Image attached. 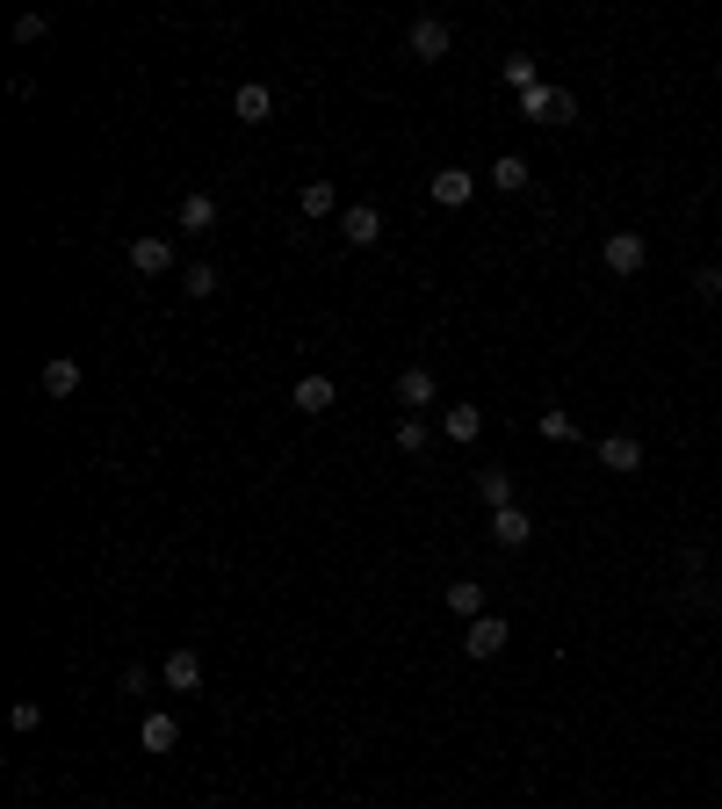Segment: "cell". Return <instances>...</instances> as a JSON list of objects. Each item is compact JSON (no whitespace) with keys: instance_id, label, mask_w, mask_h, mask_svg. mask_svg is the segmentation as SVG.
<instances>
[{"instance_id":"7a4b0ae2","label":"cell","mask_w":722,"mask_h":809,"mask_svg":"<svg viewBox=\"0 0 722 809\" xmlns=\"http://www.w3.org/2000/svg\"><path fill=\"white\" fill-rule=\"evenodd\" d=\"M520 116H528V123H571L578 102H571L564 87H534V94H520Z\"/></svg>"},{"instance_id":"cb8c5ba5","label":"cell","mask_w":722,"mask_h":809,"mask_svg":"<svg viewBox=\"0 0 722 809\" xmlns=\"http://www.w3.org/2000/svg\"><path fill=\"white\" fill-rule=\"evenodd\" d=\"M296 210H304V217H332V181H304Z\"/></svg>"},{"instance_id":"4316f807","label":"cell","mask_w":722,"mask_h":809,"mask_svg":"<svg viewBox=\"0 0 722 809\" xmlns=\"http://www.w3.org/2000/svg\"><path fill=\"white\" fill-rule=\"evenodd\" d=\"M693 296H701V304H722V268H701V276H693Z\"/></svg>"},{"instance_id":"52a82bcc","label":"cell","mask_w":722,"mask_h":809,"mask_svg":"<svg viewBox=\"0 0 722 809\" xmlns=\"http://www.w3.org/2000/svg\"><path fill=\"white\" fill-rule=\"evenodd\" d=\"M405 44H413V58H427V66H433V58H448V44H455V36H448V22H441V15H419Z\"/></svg>"},{"instance_id":"ffe728a7","label":"cell","mask_w":722,"mask_h":809,"mask_svg":"<svg viewBox=\"0 0 722 809\" xmlns=\"http://www.w3.org/2000/svg\"><path fill=\"white\" fill-rule=\"evenodd\" d=\"M217 224V195H181V232H210Z\"/></svg>"},{"instance_id":"8992f818","label":"cell","mask_w":722,"mask_h":809,"mask_svg":"<svg viewBox=\"0 0 722 809\" xmlns=\"http://www.w3.org/2000/svg\"><path fill=\"white\" fill-rule=\"evenodd\" d=\"M463 651H470V658H499V651H506V615H477V621L463 629Z\"/></svg>"},{"instance_id":"4fadbf2b","label":"cell","mask_w":722,"mask_h":809,"mask_svg":"<svg viewBox=\"0 0 722 809\" xmlns=\"http://www.w3.org/2000/svg\"><path fill=\"white\" fill-rule=\"evenodd\" d=\"M232 116H239V123H268V116H275V94H268L260 80H246L239 94H232Z\"/></svg>"},{"instance_id":"e0dca14e","label":"cell","mask_w":722,"mask_h":809,"mask_svg":"<svg viewBox=\"0 0 722 809\" xmlns=\"http://www.w3.org/2000/svg\"><path fill=\"white\" fill-rule=\"evenodd\" d=\"M80 391V362H72V355H52V362H44V397H72Z\"/></svg>"},{"instance_id":"5bb4252c","label":"cell","mask_w":722,"mask_h":809,"mask_svg":"<svg viewBox=\"0 0 722 809\" xmlns=\"http://www.w3.org/2000/svg\"><path fill=\"white\" fill-rule=\"evenodd\" d=\"M138 744H145V752H173V744H181V723H173L167 708H153V716L138 723Z\"/></svg>"},{"instance_id":"9c48e42d","label":"cell","mask_w":722,"mask_h":809,"mask_svg":"<svg viewBox=\"0 0 722 809\" xmlns=\"http://www.w3.org/2000/svg\"><path fill=\"white\" fill-rule=\"evenodd\" d=\"M159 679H167L173 694H195V687H203V658H195L189 643H181V651H167V665H159Z\"/></svg>"},{"instance_id":"ac0fdd59","label":"cell","mask_w":722,"mask_h":809,"mask_svg":"<svg viewBox=\"0 0 722 809\" xmlns=\"http://www.w3.org/2000/svg\"><path fill=\"white\" fill-rule=\"evenodd\" d=\"M477 434H484V413H477V405H448V441L470 448Z\"/></svg>"},{"instance_id":"7402d4cb","label":"cell","mask_w":722,"mask_h":809,"mask_svg":"<svg viewBox=\"0 0 722 809\" xmlns=\"http://www.w3.org/2000/svg\"><path fill=\"white\" fill-rule=\"evenodd\" d=\"M534 427H542V441H564V448H571V441H578V419H571V413H564V405H550V413L534 419Z\"/></svg>"},{"instance_id":"8fae6325","label":"cell","mask_w":722,"mask_h":809,"mask_svg":"<svg viewBox=\"0 0 722 809\" xmlns=\"http://www.w3.org/2000/svg\"><path fill=\"white\" fill-rule=\"evenodd\" d=\"M492 542H499V550H528V542H534V520L520 514V506H499V514H492Z\"/></svg>"},{"instance_id":"603a6c76","label":"cell","mask_w":722,"mask_h":809,"mask_svg":"<svg viewBox=\"0 0 722 809\" xmlns=\"http://www.w3.org/2000/svg\"><path fill=\"white\" fill-rule=\"evenodd\" d=\"M181 290H189L195 304H203V296H217V268H210V260H195V268H181Z\"/></svg>"},{"instance_id":"5b68a950","label":"cell","mask_w":722,"mask_h":809,"mask_svg":"<svg viewBox=\"0 0 722 809\" xmlns=\"http://www.w3.org/2000/svg\"><path fill=\"white\" fill-rule=\"evenodd\" d=\"M427 195H433L441 210H463L470 195H477V173H463V167H441V173L427 181Z\"/></svg>"},{"instance_id":"6da1fadb","label":"cell","mask_w":722,"mask_h":809,"mask_svg":"<svg viewBox=\"0 0 722 809\" xmlns=\"http://www.w3.org/2000/svg\"><path fill=\"white\" fill-rule=\"evenodd\" d=\"M600 260L614 268V276H643V268H651V239H643V232H607Z\"/></svg>"},{"instance_id":"484cf974","label":"cell","mask_w":722,"mask_h":809,"mask_svg":"<svg viewBox=\"0 0 722 809\" xmlns=\"http://www.w3.org/2000/svg\"><path fill=\"white\" fill-rule=\"evenodd\" d=\"M8 723H15V730H44V701H15V708H8Z\"/></svg>"},{"instance_id":"d4e9b609","label":"cell","mask_w":722,"mask_h":809,"mask_svg":"<svg viewBox=\"0 0 722 809\" xmlns=\"http://www.w3.org/2000/svg\"><path fill=\"white\" fill-rule=\"evenodd\" d=\"M397 456H427V419H397Z\"/></svg>"},{"instance_id":"3957f363","label":"cell","mask_w":722,"mask_h":809,"mask_svg":"<svg viewBox=\"0 0 722 809\" xmlns=\"http://www.w3.org/2000/svg\"><path fill=\"white\" fill-rule=\"evenodd\" d=\"M131 268H138V276H173V239L167 232H138V239H131Z\"/></svg>"},{"instance_id":"ba28073f","label":"cell","mask_w":722,"mask_h":809,"mask_svg":"<svg viewBox=\"0 0 722 809\" xmlns=\"http://www.w3.org/2000/svg\"><path fill=\"white\" fill-rule=\"evenodd\" d=\"M600 463L614 470V477H636V470H643V441H636V434H607V441H600Z\"/></svg>"},{"instance_id":"2e32d148","label":"cell","mask_w":722,"mask_h":809,"mask_svg":"<svg viewBox=\"0 0 722 809\" xmlns=\"http://www.w3.org/2000/svg\"><path fill=\"white\" fill-rule=\"evenodd\" d=\"M448 615H455V621L484 615V586H477V578H448Z\"/></svg>"},{"instance_id":"83f0119b","label":"cell","mask_w":722,"mask_h":809,"mask_svg":"<svg viewBox=\"0 0 722 809\" xmlns=\"http://www.w3.org/2000/svg\"><path fill=\"white\" fill-rule=\"evenodd\" d=\"M36 36H52V15H22L15 22V44H36Z\"/></svg>"},{"instance_id":"d6986e66","label":"cell","mask_w":722,"mask_h":809,"mask_svg":"<svg viewBox=\"0 0 722 809\" xmlns=\"http://www.w3.org/2000/svg\"><path fill=\"white\" fill-rule=\"evenodd\" d=\"M492 189H506V195L528 189V159H520V153H499V159H492Z\"/></svg>"},{"instance_id":"30bf717a","label":"cell","mask_w":722,"mask_h":809,"mask_svg":"<svg viewBox=\"0 0 722 809\" xmlns=\"http://www.w3.org/2000/svg\"><path fill=\"white\" fill-rule=\"evenodd\" d=\"M340 239H347V246H376V239H383V217H376L369 203H347V210H340Z\"/></svg>"},{"instance_id":"277c9868","label":"cell","mask_w":722,"mask_h":809,"mask_svg":"<svg viewBox=\"0 0 722 809\" xmlns=\"http://www.w3.org/2000/svg\"><path fill=\"white\" fill-rule=\"evenodd\" d=\"M433 397H441V383H433V369H419V362H413V369H397V405H405V413H413V419L427 413Z\"/></svg>"},{"instance_id":"9a60e30c","label":"cell","mask_w":722,"mask_h":809,"mask_svg":"<svg viewBox=\"0 0 722 809\" xmlns=\"http://www.w3.org/2000/svg\"><path fill=\"white\" fill-rule=\"evenodd\" d=\"M477 499L499 514V506H514V470H499V463H484L477 470Z\"/></svg>"},{"instance_id":"44dd1931","label":"cell","mask_w":722,"mask_h":809,"mask_svg":"<svg viewBox=\"0 0 722 809\" xmlns=\"http://www.w3.org/2000/svg\"><path fill=\"white\" fill-rule=\"evenodd\" d=\"M506 87H514V102H520V94H534V87H542V66H534L528 52L506 58Z\"/></svg>"},{"instance_id":"7c38bea8","label":"cell","mask_w":722,"mask_h":809,"mask_svg":"<svg viewBox=\"0 0 722 809\" xmlns=\"http://www.w3.org/2000/svg\"><path fill=\"white\" fill-rule=\"evenodd\" d=\"M332 397H340V391H332V377H296L290 405H296L304 419H318V413H332Z\"/></svg>"}]
</instances>
